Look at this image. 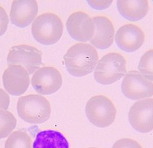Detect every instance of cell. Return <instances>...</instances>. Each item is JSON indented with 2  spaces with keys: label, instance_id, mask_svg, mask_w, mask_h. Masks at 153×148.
<instances>
[{
  "label": "cell",
  "instance_id": "6da1fadb",
  "mask_svg": "<svg viewBox=\"0 0 153 148\" xmlns=\"http://www.w3.org/2000/svg\"><path fill=\"white\" fill-rule=\"evenodd\" d=\"M98 60L97 51L87 43L75 44L64 56L67 71L75 77H82L91 74L97 65Z\"/></svg>",
  "mask_w": 153,
  "mask_h": 148
},
{
  "label": "cell",
  "instance_id": "7a4b0ae2",
  "mask_svg": "<svg viewBox=\"0 0 153 148\" xmlns=\"http://www.w3.org/2000/svg\"><path fill=\"white\" fill-rule=\"evenodd\" d=\"M18 115L30 124H42L50 117L51 106L48 100L37 94L22 96L17 105Z\"/></svg>",
  "mask_w": 153,
  "mask_h": 148
},
{
  "label": "cell",
  "instance_id": "3957f363",
  "mask_svg": "<svg viewBox=\"0 0 153 148\" xmlns=\"http://www.w3.org/2000/svg\"><path fill=\"white\" fill-rule=\"evenodd\" d=\"M32 33L34 39L42 45H54L62 35L63 23L57 14L44 13L38 16L32 23Z\"/></svg>",
  "mask_w": 153,
  "mask_h": 148
},
{
  "label": "cell",
  "instance_id": "277c9868",
  "mask_svg": "<svg viewBox=\"0 0 153 148\" xmlns=\"http://www.w3.org/2000/svg\"><path fill=\"white\" fill-rule=\"evenodd\" d=\"M127 74L126 60L121 54L110 53L98 62L94 77L102 85H110Z\"/></svg>",
  "mask_w": 153,
  "mask_h": 148
},
{
  "label": "cell",
  "instance_id": "5b68a950",
  "mask_svg": "<svg viewBox=\"0 0 153 148\" xmlns=\"http://www.w3.org/2000/svg\"><path fill=\"white\" fill-rule=\"evenodd\" d=\"M86 115L92 125L97 127H107L113 123L117 110L112 101L102 95L90 98L85 108Z\"/></svg>",
  "mask_w": 153,
  "mask_h": 148
},
{
  "label": "cell",
  "instance_id": "8992f818",
  "mask_svg": "<svg viewBox=\"0 0 153 148\" xmlns=\"http://www.w3.org/2000/svg\"><path fill=\"white\" fill-rule=\"evenodd\" d=\"M42 53L37 48L27 45L13 46L7 56V64L21 65L26 69L29 75L32 74L42 65Z\"/></svg>",
  "mask_w": 153,
  "mask_h": 148
},
{
  "label": "cell",
  "instance_id": "52a82bcc",
  "mask_svg": "<svg viewBox=\"0 0 153 148\" xmlns=\"http://www.w3.org/2000/svg\"><path fill=\"white\" fill-rule=\"evenodd\" d=\"M121 88L124 96L132 100L153 96V83L137 71H131L125 75Z\"/></svg>",
  "mask_w": 153,
  "mask_h": 148
},
{
  "label": "cell",
  "instance_id": "ba28073f",
  "mask_svg": "<svg viewBox=\"0 0 153 148\" xmlns=\"http://www.w3.org/2000/svg\"><path fill=\"white\" fill-rule=\"evenodd\" d=\"M129 122L136 131L147 133L153 130V98L140 100L130 108Z\"/></svg>",
  "mask_w": 153,
  "mask_h": 148
},
{
  "label": "cell",
  "instance_id": "9c48e42d",
  "mask_svg": "<svg viewBox=\"0 0 153 148\" xmlns=\"http://www.w3.org/2000/svg\"><path fill=\"white\" fill-rule=\"evenodd\" d=\"M31 83L34 90L39 94L50 95L62 87V77L55 68L43 67L34 72Z\"/></svg>",
  "mask_w": 153,
  "mask_h": 148
},
{
  "label": "cell",
  "instance_id": "30bf717a",
  "mask_svg": "<svg viewBox=\"0 0 153 148\" xmlns=\"http://www.w3.org/2000/svg\"><path fill=\"white\" fill-rule=\"evenodd\" d=\"M66 26L69 35L76 41H90L94 36L93 20L85 12H76L71 14L67 20Z\"/></svg>",
  "mask_w": 153,
  "mask_h": 148
},
{
  "label": "cell",
  "instance_id": "8fae6325",
  "mask_svg": "<svg viewBox=\"0 0 153 148\" xmlns=\"http://www.w3.org/2000/svg\"><path fill=\"white\" fill-rule=\"evenodd\" d=\"M30 75L21 65H10L3 74V85L9 94L19 96L25 94L30 86Z\"/></svg>",
  "mask_w": 153,
  "mask_h": 148
},
{
  "label": "cell",
  "instance_id": "7c38bea8",
  "mask_svg": "<svg viewBox=\"0 0 153 148\" xmlns=\"http://www.w3.org/2000/svg\"><path fill=\"white\" fill-rule=\"evenodd\" d=\"M145 41V34L142 29L132 24L120 27L115 35V42L122 50L132 53L141 47Z\"/></svg>",
  "mask_w": 153,
  "mask_h": 148
},
{
  "label": "cell",
  "instance_id": "4fadbf2b",
  "mask_svg": "<svg viewBox=\"0 0 153 148\" xmlns=\"http://www.w3.org/2000/svg\"><path fill=\"white\" fill-rule=\"evenodd\" d=\"M38 13V5L34 0H15L12 2L10 10L12 23L20 28L28 27Z\"/></svg>",
  "mask_w": 153,
  "mask_h": 148
},
{
  "label": "cell",
  "instance_id": "5bb4252c",
  "mask_svg": "<svg viewBox=\"0 0 153 148\" xmlns=\"http://www.w3.org/2000/svg\"><path fill=\"white\" fill-rule=\"evenodd\" d=\"M94 23V33L90 43L97 48L105 50L112 45L114 28L110 19L103 16L92 18Z\"/></svg>",
  "mask_w": 153,
  "mask_h": 148
},
{
  "label": "cell",
  "instance_id": "9a60e30c",
  "mask_svg": "<svg viewBox=\"0 0 153 148\" xmlns=\"http://www.w3.org/2000/svg\"><path fill=\"white\" fill-rule=\"evenodd\" d=\"M32 148H70V144L62 133L47 129L37 133Z\"/></svg>",
  "mask_w": 153,
  "mask_h": 148
},
{
  "label": "cell",
  "instance_id": "2e32d148",
  "mask_svg": "<svg viewBox=\"0 0 153 148\" xmlns=\"http://www.w3.org/2000/svg\"><path fill=\"white\" fill-rule=\"evenodd\" d=\"M119 12L125 19L137 21L146 16L149 10V2L147 0L117 2Z\"/></svg>",
  "mask_w": 153,
  "mask_h": 148
},
{
  "label": "cell",
  "instance_id": "e0dca14e",
  "mask_svg": "<svg viewBox=\"0 0 153 148\" xmlns=\"http://www.w3.org/2000/svg\"><path fill=\"white\" fill-rule=\"evenodd\" d=\"M4 148H32V139L25 131H14L7 140Z\"/></svg>",
  "mask_w": 153,
  "mask_h": 148
},
{
  "label": "cell",
  "instance_id": "ac0fdd59",
  "mask_svg": "<svg viewBox=\"0 0 153 148\" xmlns=\"http://www.w3.org/2000/svg\"><path fill=\"white\" fill-rule=\"evenodd\" d=\"M17 119L10 111L0 109V139L7 137L15 129Z\"/></svg>",
  "mask_w": 153,
  "mask_h": 148
},
{
  "label": "cell",
  "instance_id": "d6986e66",
  "mask_svg": "<svg viewBox=\"0 0 153 148\" xmlns=\"http://www.w3.org/2000/svg\"><path fill=\"white\" fill-rule=\"evenodd\" d=\"M138 69L143 77L149 81H153V49L143 54L140 61Z\"/></svg>",
  "mask_w": 153,
  "mask_h": 148
},
{
  "label": "cell",
  "instance_id": "ffe728a7",
  "mask_svg": "<svg viewBox=\"0 0 153 148\" xmlns=\"http://www.w3.org/2000/svg\"><path fill=\"white\" fill-rule=\"evenodd\" d=\"M112 148H143L141 145L135 140L132 139H121V140L117 141Z\"/></svg>",
  "mask_w": 153,
  "mask_h": 148
},
{
  "label": "cell",
  "instance_id": "44dd1931",
  "mask_svg": "<svg viewBox=\"0 0 153 148\" xmlns=\"http://www.w3.org/2000/svg\"><path fill=\"white\" fill-rule=\"evenodd\" d=\"M9 17L4 9L0 6V37L6 32L8 27Z\"/></svg>",
  "mask_w": 153,
  "mask_h": 148
},
{
  "label": "cell",
  "instance_id": "7402d4cb",
  "mask_svg": "<svg viewBox=\"0 0 153 148\" xmlns=\"http://www.w3.org/2000/svg\"><path fill=\"white\" fill-rule=\"evenodd\" d=\"M10 98L9 95L5 91L0 89V109L7 110L9 108Z\"/></svg>",
  "mask_w": 153,
  "mask_h": 148
},
{
  "label": "cell",
  "instance_id": "603a6c76",
  "mask_svg": "<svg viewBox=\"0 0 153 148\" xmlns=\"http://www.w3.org/2000/svg\"><path fill=\"white\" fill-rule=\"evenodd\" d=\"M87 2L90 4V5L92 8L98 10H102L108 8L110 6L112 2L110 1H87Z\"/></svg>",
  "mask_w": 153,
  "mask_h": 148
},
{
  "label": "cell",
  "instance_id": "cb8c5ba5",
  "mask_svg": "<svg viewBox=\"0 0 153 148\" xmlns=\"http://www.w3.org/2000/svg\"><path fill=\"white\" fill-rule=\"evenodd\" d=\"M90 148H96V147H90Z\"/></svg>",
  "mask_w": 153,
  "mask_h": 148
}]
</instances>
